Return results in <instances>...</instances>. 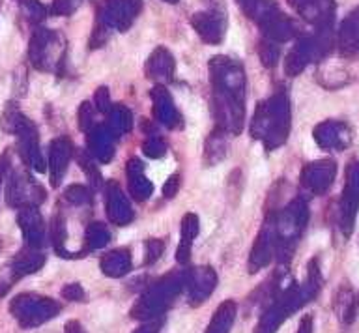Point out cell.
I'll use <instances>...</instances> for the list:
<instances>
[{
  "instance_id": "cell-2",
  "label": "cell",
  "mask_w": 359,
  "mask_h": 333,
  "mask_svg": "<svg viewBox=\"0 0 359 333\" xmlns=\"http://www.w3.org/2000/svg\"><path fill=\"white\" fill-rule=\"evenodd\" d=\"M359 204V163H353L348 169V180L342 195V229L346 234L352 231L353 215Z\"/></svg>"
},
{
  "instance_id": "cell-9",
  "label": "cell",
  "mask_w": 359,
  "mask_h": 333,
  "mask_svg": "<svg viewBox=\"0 0 359 333\" xmlns=\"http://www.w3.org/2000/svg\"><path fill=\"white\" fill-rule=\"evenodd\" d=\"M10 169V154L6 152L2 158H0V186H2V182H4V176Z\"/></svg>"
},
{
  "instance_id": "cell-4",
  "label": "cell",
  "mask_w": 359,
  "mask_h": 333,
  "mask_svg": "<svg viewBox=\"0 0 359 333\" xmlns=\"http://www.w3.org/2000/svg\"><path fill=\"white\" fill-rule=\"evenodd\" d=\"M193 27L206 41L217 43L223 36V19L219 13H196L193 18Z\"/></svg>"
},
{
  "instance_id": "cell-6",
  "label": "cell",
  "mask_w": 359,
  "mask_h": 333,
  "mask_svg": "<svg viewBox=\"0 0 359 333\" xmlns=\"http://www.w3.org/2000/svg\"><path fill=\"white\" fill-rule=\"evenodd\" d=\"M67 156H69V147L66 141H55L50 144V176H53V186H58V180L64 175L67 163Z\"/></svg>"
},
{
  "instance_id": "cell-10",
  "label": "cell",
  "mask_w": 359,
  "mask_h": 333,
  "mask_svg": "<svg viewBox=\"0 0 359 333\" xmlns=\"http://www.w3.org/2000/svg\"><path fill=\"white\" fill-rule=\"evenodd\" d=\"M167 2H176V0H167Z\"/></svg>"
},
{
  "instance_id": "cell-8",
  "label": "cell",
  "mask_w": 359,
  "mask_h": 333,
  "mask_svg": "<svg viewBox=\"0 0 359 333\" xmlns=\"http://www.w3.org/2000/svg\"><path fill=\"white\" fill-rule=\"evenodd\" d=\"M22 12L27 13V18L34 23H38L45 18V8L43 4H39L38 0H21Z\"/></svg>"
},
{
  "instance_id": "cell-1",
  "label": "cell",
  "mask_w": 359,
  "mask_h": 333,
  "mask_svg": "<svg viewBox=\"0 0 359 333\" xmlns=\"http://www.w3.org/2000/svg\"><path fill=\"white\" fill-rule=\"evenodd\" d=\"M6 201L13 208H27L30 204L41 203L43 191L39 189V186L34 184L32 178H28L27 175H21V172H15L10 178Z\"/></svg>"
},
{
  "instance_id": "cell-7",
  "label": "cell",
  "mask_w": 359,
  "mask_h": 333,
  "mask_svg": "<svg viewBox=\"0 0 359 333\" xmlns=\"http://www.w3.org/2000/svg\"><path fill=\"white\" fill-rule=\"evenodd\" d=\"M196 231H198V219L196 215L187 214L184 219V225H182V243L178 247V260H187L189 259V247L193 238L196 236Z\"/></svg>"
},
{
  "instance_id": "cell-5",
  "label": "cell",
  "mask_w": 359,
  "mask_h": 333,
  "mask_svg": "<svg viewBox=\"0 0 359 333\" xmlns=\"http://www.w3.org/2000/svg\"><path fill=\"white\" fill-rule=\"evenodd\" d=\"M19 223H21V229L25 232V236L32 245L39 243L41 240V232H43V226H41V217L36 212V208L32 206H27L22 208L21 215H19Z\"/></svg>"
},
{
  "instance_id": "cell-3",
  "label": "cell",
  "mask_w": 359,
  "mask_h": 333,
  "mask_svg": "<svg viewBox=\"0 0 359 333\" xmlns=\"http://www.w3.org/2000/svg\"><path fill=\"white\" fill-rule=\"evenodd\" d=\"M53 46H56V36L53 32L45 29L34 32L28 55H30V60L36 68L49 69L50 62H53L50 60L53 58Z\"/></svg>"
}]
</instances>
